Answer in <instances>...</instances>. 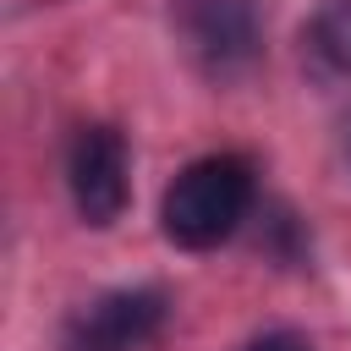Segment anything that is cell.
<instances>
[{"instance_id":"obj_2","label":"cell","mask_w":351,"mask_h":351,"mask_svg":"<svg viewBox=\"0 0 351 351\" xmlns=\"http://www.w3.org/2000/svg\"><path fill=\"white\" fill-rule=\"evenodd\" d=\"M66 186L88 225H115L132 203V159L115 126H82L66 148Z\"/></svg>"},{"instance_id":"obj_1","label":"cell","mask_w":351,"mask_h":351,"mask_svg":"<svg viewBox=\"0 0 351 351\" xmlns=\"http://www.w3.org/2000/svg\"><path fill=\"white\" fill-rule=\"evenodd\" d=\"M252 208V165L241 154H208V159H192L170 186H165V203H159V225L176 247H219Z\"/></svg>"},{"instance_id":"obj_4","label":"cell","mask_w":351,"mask_h":351,"mask_svg":"<svg viewBox=\"0 0 351 351\" xmlns=\"http://www.w3.org/2000/svg\"><path fill=\"white\" fill-rule=\"evenodd\" d=\"M181 38L192 60L214 77H236L258 55V11L252 0H176Z\"/></svg>"},{"instance_id":"obj_3","label":"cell","mask_w":351,"mask_h":351,"mask_svg":"<svg viewBox=\"0 0 351 351\" xmlns=\"http://www.w3.org/2000/svg\"><path fill=\"white\" fill-rule=\"evenodd\" d=\"M159 329H165V291L126 285L77 307L60 335V351H148Z\"/></svg>"},{"instance_id":"obj_5","label":"cell","mask_w":351,"mask_h":351,"mask_svg":"<svg viewBox=\"0 0 351 351\" xmlns=\"http://www.w3.org/2000/svg\"><path fill=\"white\" fill-rule=\"evenodd\" d=\"M307 49L324 71H351V0H324L307 22Z\"/></svg>"},{"instance_id":"obj_6","label":"cell","mask_w":351,"mask_h":351,"mask_svg":"<svg viewBox=\"0 0 351 351\" xmlns=\"http://www.w3.org/2000/svg\"><path fill=\"white\" fill-rule=\"evenodd\" d=\"M241 351H313V346H307L296 329H263V335H258V340H247Z\"/></svg>"}]
</instances>
